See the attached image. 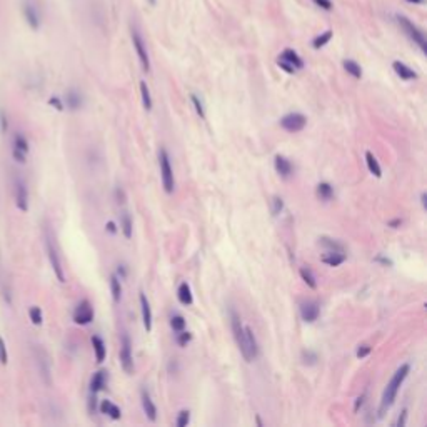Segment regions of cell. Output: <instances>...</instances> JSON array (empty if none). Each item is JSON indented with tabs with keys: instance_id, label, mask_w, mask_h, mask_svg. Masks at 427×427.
I'll use <instances>...</instances> for the list:
<instances>
[{
	"instance_id": "10",
	"label": "cell",
	"mask_w": 427,
	"mask_h": 427,
	"mask_svg": "<svg viewBox=\"0 0 427 427\" xmlns=\"http://www.w3.org/2000/svg\"><path fill=\"white\" fill-rule=\"evenodd\" d=\"M231 324H232V332H234V339L235 342H237V347L240 350V354H242V357L245 359V336H244V326L242 322H240V317L235 314L234 310H231Z\"/></svg>"
},
{
	"instance_id": "15",
	"label": "cell",
	"mask_w": 427,
	"mask_h": 427,
	"mask_svg": "<svg viewBox=\"0 0 427 427\" xmlns=\"http://www.w3.org/2000/svg\"><path fill=\"white\" fill-rule=\"evenodd\" d=\"M15 204L22 212L29 210V189L22 179H17L15 182Z\"/></svg>"
},
{
	"instance_id": "46",
	"label": "cell",
	"mask_w": 427,
	"mask_h": 427,
	"mask_svg": "<svg viewBox=\"0 0 427 427\" xmlns=\"http://www.w3.org/2000/svg\"><path fill=\"white\" fill-rule=\"evenodd\" d=\"M48 105H52L56 111H64V103L59 97H50L48 98Z\"/></svg>"
},
{
	"instance_id": "21",
	"label": "cell",
	"mask_w": 427,
	"mask_h": 427,
	"mask_svg": "<svg viewBox=\"0 0 427 427\" xmlns=\"http://www.w3.org/2000/svg\"><path fill=\"white\" fill-rule=\"evenodd\" d=\"M279 59L286 60V62H287V64H291L295 70L304 69V60L300 59L299 54L295 52V50H292V48H284L282 54H281V56H279Z\"/></svg>"
},
{
	"instance_id": "35",
	"label": "cell",
	"mask_w": 427,
	"mask_h": 427,
	"mask_svg": "<svg viewBox=\"0 0 427 427\" xmlns=\"http://www.w3.org/2000/svg\"><path fill=\"white\" fill-rule=\"evenodd\" d=\"M300 277H302V281L307 284L310 289H315V287H317V282H315L314 274H312V271L307 269V267H302V269H300Z\"/></svg>"
},
{
	"instance_id": "50",
	"label": "cell",
	"mask_w": 427,
	"mask_h": 427,
	"mask_svg": "<svg viewBox=\"0 0 427 427\" xmlns=\"http://www.w3.org/2000/svg\"><path fill=\"white\" fill-rule=\"evenodd\" d=\"M116 195H117V202L119 204H124L125 202V194H124V190L122 189H116Z\"/></svg>"
},
{
	"instance_id": "23",
	"label": "cell",
	"mask_w": 427,
	"mask_h": 427,
	"mask_svg": "<svg viewBox=\"0 0 427 427\" xmlns=\"http://www.w3.org/2000/svg\"><path fill=\"white\" fill-rule=\"evenodd\" d=\"M321 260L329 267H337V265L344 264V260H346V254L344 252H331V250H327V254L322 255Z\"/></svg>"
},
{
	"instance_id": "31",
	"label": "cell",
	"mask_w": 427,
	"mask_h": 427,
	"mask_svg": "<svg viewBox=\"0 0 427 427\" xmlns=\"http://www.w3.org/2000/svg\"><path fill=\"white\" fill-rule=\"evenodd\" d=\"M331 40H332V30H326V32H322V34H319L314 40H312V47L319 50V48L326 47Z\"/></svg>"
},
{
	"instance_id": "33",
	"label": "cell",
	"mask_w": 427,
	"mask_h": 427,
	"mask_svg": "<svg viewBox=\"0 0 427 427\" xmlns=\"http://www.w3.org/2000/svg\"><path fill=\"white\" fill-rule=\"evenodd\" d=\"M321 245H324V247L327 250H331V252H344V245L329 237H321Z\"/></svg>"
},
{
	"instance_id": "56",
	"label": "cell",
	"mask_w": 427,
	"mask_h": 427,
	"mask_svg": "<svg viewBox=\"0 0 427 427\" xmlns=\"http://www.w3.org/2000/svg\"><path fill=\"white\" fill-rule=\"evenodd\" d=\"M407 4H412V5H424L425 0H406Z\"/></svg>"
},
{
	"instance_id": "9",
	"label": "cell",
	"mask_w": 427,
	"mask_h": 427,
	"mask_svg": "<svg viewBox=\"0 0 427 427\" xmlns=\"http://www.w3.org/2000/svg\"><path fill=\"white\" fill-rule=\"evenodd\" d=\"M34 355H35L37 367H39V372H40L43 382L50 386V384H52V379H50V362H48V355H47V352H45V350H43L42 347L37 346V347L34 349Z\"/></svg>"
},
{
	"instance_id": "43",
	"label": "cell",
	"mask_w": 427,
	"mask_h": 427,
	"mask_svg": "<svg viewBox=\"0 0 427 427\" xmlns=\"http://www.w3.org/2000/svg\"><path fill=\"white\" fill-rule=\"evenodd\" d=\"M317 7L322 9V10H326V12H331V10L334 9V4H332V0H312Z\"/></svg>"
},
{
	"instance_id": "47",
	"label": "cell",
	"mask_w": 427,
	"mask_h": 427,
	"mask_svg": "<svg viewBox=\"0 0 427 427\" xmlns=\"http://www.w3.org/2000/svg\"><path fill=\"white\" fill-rule=\"evenodd\" d=\"M365 397H367V392H362L357 399H355V406H354V410H355V412H359V409L364 406Z\"/></svg>"
},
{
	"instance_id": "45",
	"label": "cell",
	"mask_w": 427,
	"mask_h": 427,
	"mask_svg": "<svg viewBox=\"0 0 427 427\" xmlns=\"http://www.w3.org/2000/svg\"><path fill=\"white\" fill-rule=\"evenodd\" d=\"M369 354H370V346H367V344H364V346H359L357 352H355V355H357L359 359L367 357Z\"/></svg>"
},
{
	"instance_id": "34",
	"label": "cell",
	"mask_w": 427,
	"mask_h": 427,
	"mask_svg": "<svg viewBox=\"0 0 427 427\" xmlns=\"http://www.w3.org/2000/svg\"><path fill=\"white\" fill-rule=\"evenodd\" d=\"M140 95H142V103H144L145 111H150L152 109V97H150V90L144 80L140 82Z\"/></svg>"
},
{
	"instance_id": "57",
	"label": "cell",
	"mask_w": 427,
	"mask_h": 427,
	"mask_svg": "<svg viewBox=\"0 0 427 427\" xmlns=\"http://www.w3.org/2000/svg\"><path fill=\"white\" fill-rule=\"evenodd\" d=\"M425 199H427V195H425V192H422V194H420V204H422L424 209H427V202H425Z\"/></svg>"
},
{
	"instance_id": "20",
	"label": "cell",
	"mask_w": 427,
	"mask_h": 427,
	"mask_svg": "<svg viewBox=\"0 0 427 427\" xmlns=\"http://www.w3.org/2000/svg\"><path fill=\"white\" fill-rule=\"evenodd\" d=\"M65 103H67L70 111H79L84 105V97H82L77 89H69L67 94H65Z\"/></svg>"
},
{
	"instance_id": "38",
	"label": "cell",
	"mask_w": 427,
	"mask_h": 427,
	"mask_svg": "<svg viewBox=\"0 0 427 427\" xmlns=\"http://www.w3.org/2000/svg\"><path fill=\"white\" fill-rule=\"evenodd\" d=\"M190 422V412L187 409H182L180 412L177 414V420H175V425L177 427H185Z\"/></svg>"
},
{
	"instance_id": "52",
	"label": "cell",
	"mask_w": 427,
	"mask_h": 427,
	"mask_svg": "<svg viewBox=\"0 0 427 427\" xmlns=\"http://www.w3.org/2000/svg\"><path fill=\"white\" fill-rule=\"evenodd\" d=\"M376 262H381V264H384V265H392V260H391V259H386V257H382V255H377V257H376Z\"/></svg>"
},
{
	"instance_id": "37",
	"label": "cell",
	"mask_w": 427,
	"mask_h": 427,
	"mask_svg": "<svg viewBox=\"0 0 427 427\" xmlns=\"http://www.w3.org/2000/svg\"><path fill=\"white\" fill-rule=\"evenodd\" d=\"M171 327H172L175 332L184 331V329H185V319H184L182 315H179V314L172 315V319H171Z\"/></svg>"
},
{
	"instance_id": "40",
	"label": "cell",
	"mask_w": 427,
	"mask_h": 427,
	"mask_svg": "<svg viewBox=\"0 0 427 427\" xmlns=\"http://www.w3.org/2000/svg\"><path fill=\"white\" fill-rule=\"evenodd\" d=\"M190 100H192V105H194V109H195L197 116H199L200 119H205V109H204V105H202L200 98L197 97L195 94H192V95H190Z\"/></svg>"
},
{
	"instance_id": "32",
	"label": "cell",
	"mask_w": 427,
	"mask_h": 427,
	"mask_svg": "<svg viewBox=\"0 0 427 427\" xmlns=\"http://www.w3.org/2000/svg\"><path fill=\"white\" fill-rule=\"evenodd\" d=\"M111 291L114 302H120V299H122V284H120V279L117 276L111 277Z\"/></svg>"
},
{
	"instance_id": "41",
	"label": "cell",
	"mask_w": 427,
	"mask_h": 427,
	"mask_svg": "<svg viewBox=\"0 0 427 427\" xmlns=\"http://www.w3.org/2000/svg\"><path fill=\"white\" fill-rule=\"evenodd\" d=\"M284 210V200H282V197H279V195H274L272 197V214L274 216H279Z\"/></svg>"
},
{
	"instance_id": "14",
	"label": "cell",
	"mask_w": 427,
	"mask_h": 427,
	"mask_svg": "<svg viewBox=\"0 0 427 427\" xmlns=\"http://www.w3.org/2000/svg\"><path fill=\"white\" fill-rule=\"evenodd\" d=\"M321 314V305L317 300H305V302L300 304V317H302L304 322H315L319 319Z\"/></svg>"
},
{
	"instance_id": "49",
	"label": "cell",
	"mask_w": 427,
	"mask_h": 427,
	"mask_svg": "<svg viewBox=\"0 0 427 427\" xmlns=\"http://www.w3.org/2000/svg\"><path fill=\"white\" fill-rule=\"evenodd\" d=\"M317 360V355L314 352H310V350H307V352H304V362L305 364H314Z\"/></svg>"
},
{
	"instance_id": "2",
	"label": "cell",
	"mask_w": 427,
	"mask_h": 427,
	"mask_svg": "<svg viewBox=\"0 0 427 427\" xmlns=\"http://www.w3.org/2000/svg\"><path fill=\"white\" fill-rule=\"evenodd\" d=\"M45 250H47L48 262H50L54 274H56V277L59 279V282H65L64 267H62V262H60V255H59V250H57V245H56V239H54L50 229H47L45 231Z\"/></svg>"
},
{
	"instance_id": "51",
	"label": "cell",
	"mask_w": 427,
	"mask_h": 427,
	"mask_svg": "<svg viewBox=\"0 0 427 427\" xmlns=\"http://www.w3.org/2000/svg\"><path fill=\"white\" fill-rule=\"evenodd\" d=\"M105 231L109 232V234H116L117 232V226L114 222H107L105 224Z\"/></svg>"
},
{
	"instance_id": "55",
	"label": "cell",
	"mask_w": 427,
	"mask_h": 427,
	"mask_svg": "<svg viewBox=\"0 0 427 427\" xmlns=\"http://www.w3.org/2000/svg\"><path fill=\"white\" fill-rule=\"evenodd\" d=\"M401 224H402L401 219H396V221H391V222H389V227H394V229H396V227L401 226Z\"/></svg>"
},
{
	"instance_id": "1",
	"label": "cell",
	"mask_w": 427,
	"mask_h": 427,
	"mask_svg": "<svg viewBox=\"0 0 427 427\" xmlns=\"http://www.w3.org/2000/svg\"><path fill=\"white\" fill-rule=\"evenodd\" d=\"M409 372H410V365L409 364H402L401 367L396 370V374L391 377V381H389V384L386 386L384 394H382V399H381L379 417H384V414L394 406L399 389H401L402 382L406 381V377L409 376Z\"/></svg>"
},
{
	"instance_id": "12",
	"label": "cell",
	"mask_w": 427,
	"mask_h": 427,
	"mask_svg": "<svg viewBox=\"0 0 427 427\" xmlns=\"http://www.w3.org/2000/svg\"><path fill=\"white\" fill-rule=\"evenodd\" d=\"M22 12H24V19L27 20V24L30 25V29H34V30L40 29V24H42L40 12L34 2H25L24 7H22Z\"/></svg>"
},
{
	"instance_id": "25",
	"label": "cell",
	"mask_w": 427,
	"mask_h": 427,
	"mask_svg": "<svg viewBox=\"0 0 427 427\" xmlns=\"http://www.w3.org/2000/svg\"><path fill=\"white\" fill-rule=\"evenodd\" d=\"M177 299L180 304L184 305H190L194 302V297H192V291H190V286L187 282H182L179 286V291H177Z\"/></svg>"
},
{
	"instance_id": "18",
	"label": "cell",
	"mask_w": 427,
	"mask_h": 427,
	"mask_svg": "<svg viewBox=\"0 0 427 427\" xmlns=\"http://www.w3.org/2000/svg\"><path fill=\"white\" fill-rule=\"evenodd\" d=\"M142 409H144L147 419L152 420V422H155V419H157V407H155L154 401H152L150 394L147 392L145 389L142 391Z\"/></svg>"
},
{
	"instance_id": "5",
	"label": "cell",
	"mask_w": 427,
	"mask_h": 427,
	"mask_svg": "<svg viewBox=\"0 0 427 427\" xmlns=\"http://www.w3.org/2000/svg\"><path fill=\"white\" fill-rule=\"evenodd\" d=\"M396 19L399 22V25L402 27V30L406 32V35L425 54L427 52V40H425V35L422 34V30H420L417 25H414L407 17H404V15H397Z\"/></svg>"
},
{
	"instance_id": "4",
	"label": "cell",
	"mask_w": 427,
	"mask_h": 427,
	"mask_svg": "<svg viewBox=\"0 0 427 427\" xmlns=\"http://www.w3.org/2000/svg\"><path fill=\"white\" fill-rule=\"evenodd\" d=\"M130 35H132V45L137 52V57H139V62L144 69V72H149L150 70V57H149V50H147V43L142 37L140 30L137 29L135 25L130 27Z\"/></svg>"
},
{
	"instance_id": "36",
	"label": "cell",
	"mask_w": 427,
	"mask_h": 427,
	"mask_svg": "<svg viewBox=\"0 0 427 427\" xmlns=\"http://www.w3.org/2000/svg\"><path fill=\"white\" fill-rule=\"evenodd\" d=\"M29 315H30V321H32V324H35V326H40L42 322H43V314H42L40 307H37V305H34V307H30V310H29Z\"/></svg>"
},
{
	"instance_id": "22",
	"label": "cell",
	"mask_w": 427,
	"mask_h": 427,
	"mask_svg": "<svg viewBox=\"0 0 427 427\" xmlns=\"http://www.w3.org/2000/svg\"><path fill=\"white\" fill-rule=\"evenodd\" d=\"M92 346H94V352H95V359L98 364H102L103 360H105V355H107V347H105V342L102 341L98 336H92Z\"/></svg>"
},
{
	"instance_id": "30",
	"label": "cell",
	"mask_w": 427,
	"mask_h": 427,
	"mask_svg": "<svg viewBox=\"0 0 427 427\" xmlns=\"http://www.w3.org/2000/svg\"><path fill=\"white\" fill-rule=\"evenodd\" d=\"M365 164H367L369 172L374 175V177H377V179L382 177L381 166H379V162H377V158L374 157V154H372V152H365Z\"/></svg>"
},
{
	"instance_id": "39",
	"label": "cell",
	"mask_w": 427,
	"mask_h": 427,
	"mask_svg": "<svg viewBox=\"0 0 427 427\" xmlns=\"http://www.w3.org/2000/svg\"><path fill=\"white\" fill-rule=\"evenodd\" d=\"M175 341H177V344L180 347H185L190 341H192V334H190L189 331H180L177 336H175Z\"/></svg>"
},
{
	"instance_id": "6",
	"label": "cell",
	"mask_w": 427,
	"mask_h": 427,
	"mask_svg": "<svg viewBox=\"0 0 427 427\" xmlns=\"http://www.w3.org/2000/svg\"><path fill=\"white\" fill-rule=\"evenodd\" d=\"M120 365L127 374L134 372V357H132V342L127 332L120 336Z\"/></svg>"
},
{
	"instance_id": "29",
	"label": "cell",
	"mask_w": 427,
	"mask_h": 427,
	"mask_svg": "<svg viewBox=\"0 0 427 427\" xmlns=\"http://www.w3.org/2000/svg\"><path fill=\"white\" fill-rule=\"evenodd\" d=\"M342 67H344V70H346L349 75H352L354 79H360V77H362V69H360V65L355 62V60L346 59V60L342 62Z\"/></svg>"
},
{
	"instance_id": "28",
	"label": "cell",
	"mask_w": 427,
	"mask_h": 427,
	"mask_svg": "<svg viewBox=\"0 0 427 427\" xmlns=\"http://www.w3.org/2000/svg\"><path fill=\"white\" fill-rule=\"evenodd\" d=\"M100 412L105 414V415H109V417L114 419V420L120 419V415H122V414H120L119 406H116V404L111 402V401H102V404H100Z\"/></svg>"
},
{
	"instance_id": "26",
	"label": "cell",
	"mask_w": 427,
	"mask_h": 427,
	"mask_svg": "<svg viewBox=\"0 0 427 427\" xmlns=\"http://www.w3.org/2000/svg\"><path fill=\"white\" fill-rule=\"evenodd\" d=\"M315 194L322 202H329V200L334 199V187L329 182H321L319 185H317Z\"/></svg>"
},
{
	"instance_id": "24",
	"label": "cell",
	"mask_w": 427,
	"mask_h": 427,
	"mask_svg": "<svg viewBox=\"0 0 427 427\" xmlns=\"http://www.w3.org/2000/svg\"><path fill=\"white\" fill-rule=\"evenodd\" d=\"M105 382H107L105 372H103V370L95 372V374L92 376V379H90V392L95 396L97 392H100L102 389L105 387Z\"/></svg>"
},
{
	"instance_id": "44",
	"label": "cell",
	"mask_w": 427,
	"mask_h": 427,
	"mask_svg": "<svg viewBox=\"0 0 427 427\" xmlns=\"http://www.w3.org/2000/svg\"><path fill=\"white\" fill-rule=\"evenodd\" d=\"M277 65L284 70V72H287V74H295V72H297V70H295L291 64H287L286 60H282V59H277Z\"/></svg>"
},
{
	"instance_id": "16",
	"label": "cell",
	"mask_w": 427,
	"mask_h": 427,
	"mask_svg": "<svg viewBox=\"0 0 427 427\" xmlns=\"http://www.w3.org/2000/svg\"><path fill=\"white\" fill-rule=\"evenodd\" d=\"M274 167H276V172L281 175L282 179L292 177V174H294V166H292L291 161H289L287 157L277 155L276 161H274Z\"/></svg>"
},
{
	"instance_id": "48",
	"label": "cell",
	"mask_w": 427,
	"mask_h": 427,
	"mask_svg": "<svg viewBox=\"0 0 427 427\" xmlns=\"http://www.w3.org/2000/svg\"><path fill=\"white\" fill-rule=\"evenodd\" d=\"M406 419H407V409H404L402 412L399 414L397 422H396V427H404V425H406Z\"/></svg>"
},
{
	"instance_id": "13",
	"label": "cell",
	"mask_w": 427,
	"mask_h": 427,
	"mask_svg": "<svg viewBox=\"0 0 427 427\" xmlns=\"http://www.w3.org/2000/svg\"><path fill=\"white\" fill-rule=\"evenodd\" d=\"M244 336H245V352H247L245 360H247V362H252L254 359H257V355H259V344H257L254 331L247 326L244 327Z\"/></svg>"
},
{
	"instance_id": "19",
	"label": "cell",
	"mask_w": 427,
	"mask_h": 427,
	"mask_svg": "<svg viewBox=\"0 0 427 427\" xmlns=\"http://www.w3.org/2000/svg\"><path fill=\"white\" fill-rule=\"evenodd\" d=\"M392 69H394V72H396L402 80H415V79L419 77L415 70H412V69L409 67V65L401 62V60H396V62L392 64Z\"/></svg>"
},
{
	"instance_id": "58",
	"label": "cell",
	"mask_w": 427,
	"mask_h": 427,
	"mask_svg": "<svg viewBox=\"0 0 427 427\" xmlns=\"http://www.w3.org/2000/svg\"><path fill=\"white\" fill-rule=\"evenodd\" d=\"M150 4H152V5H155V0H150Z\"/></svg>"
},
{
	"instance_id": "54",
	"label": "cell",
	"mask_w": 427,
	"mask_h": 427,
	"mask_svg": "<svg viewBox=\"0 0 427 427\" xmlns=\"http://www.w3.org/2000/svg\"><path fill=\"white\" fill-rule=\"evenodd\" d=\"M0 120H2V130L5 132V130H7V127H9V122H7V119H5L4 114H0Z\"/></svg>"
},
{
	"instance_id": "11",
	"label": "cell",
	"mask_w": 427,
	"mask_h": 427,
	"mask_svg": "<svg viewBox=\"0 0 427 427\" xmlns=\"http://www.w3.org/2000/svg\"><path fill=\"white\" fill-rule=\"evenodd\" d=\"M14 149H12V155L17 162L25 164L27 161V154H29V140L25 139L24 134H15L14 137Z\"/></svg>"
},
{
	"instance_id": "8",
	"label": "cell",
	"mask_w": 427,
	"mask_h": 427,
	"mask_svg": "<svg viewBox=\"0 0 427 427\" xmlns=\"http://www.w3.org/2000/svg\"><path fill=\"white\" fill-rule=\"evenodd\" d=\"M94 321V309H92L90 302L87 299L80 300L79 305L74 310V322L79 326H87Z\"/></svg>"
},
{
	"instance_id": "27",
	"label": "cell",
	"mask_w": 427,
	"mask_h": 427,
	"mask_svg": "<svg viewBox=\"0 0 427 427\" xmlns=\"http://www.w3.org/2000/svg\"><path fill=\"white\" fill-rule=\"evenodd\" d=\"M120 231H122L125 239H130L134 234V222L127 212H122V216H120Z\"/></svg>"
},
{
	"instance_id": "3",
	"label": "cell",
	"mask_w": 427,
	"mask_h": 427,
	"mask_svg": "<svg viewBox=\"0 0 427 427\" xmlns=\"http://www.w3.org/2000/svg\"><path fill=\"white\" fill-rule=\"evenodd\" d=\"M158 167H161V179H162L164 190H166L167 194H172L175 190V179H174V171L171 166V158H169V154L166 149L158 150Z\"/></svg>"
},
{
	"instance_id": "42",
	"label": "cell",
	"mask_w": 427,
	"mask_h": 427,
	"mask_svg": "<svg viewBox=\"0 0 427 427\" xmlns=\"http://www.w3.org/2000/svg\"><path fill=\"white\" fill-rule=\"evenodd\" d=\"M9 362V352H7V344L2 337H0V364L5 365Z\"/></svg>"
},
{
	"instance_id": "53",
	"label": "cell",
	"mask_w": 427,
	"mask_h": 427,
	"mask_svg": "<svg viewBox=\"0 0 427 427\" xmlns=\"http://www.w3.org/2000/svg\"><path fill=\"white\" fill-rule=\"evenodd\" d=\"M117 272L120 274V279H124L125 276H127V269H125V265H124V264H122V265H119Z\"/></svg>"
},
{
	"instance_id": "17",
	"label": "cell",
	"mask_w": 427,
	"mask_h": 427,
	"mask_svg": "<svg viewBox=\"0 0 427 427\" xmlns=\"http://www.w3.org/2000/svg\"><path fill=\"white\" fill-rule=\"evenodd\" d=\"M139 300H140V310H142V321H144V329L147 332L152 331V309H150V304L149 300H147L145 294L139 295Z\"/></svg>"
},
{
	"instance_id": "7",
	"label": "cell",
	"mask_w": 427,
	"mask_h": 427,
	"mask_svg": "<svg viewBox=\"0 0 427 427\" xmlns=\"http://www.w3.org/2000/svg\"><path fill=\"white\" fill-rule=\"evenodd\" d=\"M305 124H307V117L299 112H291L281 119V127L291 134L300 132V130L305 127Z\"/></svg>"
}]
</instances>
